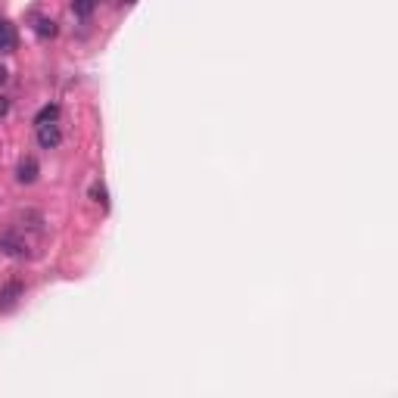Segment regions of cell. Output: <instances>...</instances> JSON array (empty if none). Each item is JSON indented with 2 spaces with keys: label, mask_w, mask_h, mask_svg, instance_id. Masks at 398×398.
Wrapping results in <instances>:
<instances>
[{
  "label": "cell",
  "mask_w": 398,
  "mask_h": 398,
  "mask_svg": "<svg viewBox=\"0 0 398 398\" xmlns=\"http://www.w3.org/2000/svg\"><path fill=\"white\" fill-rule=\"evenodd\" d=\"M0 252L10 258H25L32 256V243H28V236L19 227H10L0 234Z\"/></svg>",
  "instance_id": "cell-1"
},
{
  "label": "cell",
  "mask_w": 398,
  "mask_h": 398,
  "mask_svg": "<svg viewBox=\"0 0 398 398\" xmlns=\"http://www.w3.org/2000/svg\"><path fill=\"white\" fill-rule=\"evenodd\" d=\"M22 296H25L22 280H7V284L0 286V311H3V314H7V311H13L16 305L22 302Z\"/></svg>",
  "instance_id": "cell-2"
},
{
  "label": "cell",
  "mask_w": 398,
  "mask_h": 398,
  "mask_svg": "<svg viewBox=\"0 0 398 398\" xmlns=\"http://www.w3.org/2000/svg\"><path fill=\"white\" fill-rule=\"evenodd\" d=\"M62 140L60 128H56V122L50 125H38V143H41V149H56Z\"/></svg>",
  "instance_id": "cell-3"
},
{
  "label": "cell",
  "mask_w": 398,
  "mask_h": 398,
  "mask_svg": "<svg viewBox=\"0 0 398 398\" xmlns=\"http://www.w3.org/2000/svg\"><path fill=\"white\" fill-rule=\"evenodd\" d=\"M16 181L19 184H34L38 181V162H34V156H25L16 169Z\"/></svg>",
  "instance_id": "cell-4"
},
{
  "label": "cell",
  "mask_w": 398,
  "mask_h": 398,
  "mask_svg": "<svg viewBox=\"0 0 398 398\" xmlns=\"http://www.w3.org/2000/svg\"><path fill=\"white\" fill-rule=\"evenodd\" d=\"M34 34L38 38H56V22L53 19H47V16H34Z\"/></svg>",
  "instance_id": "cell-5"
},
{
  "label": "cell",
  "mask_w": 398,
  "mask_h": 398,
  "mask_svg": "<svg viewBox=\"0 0 398 398\" xmlns=\"http://www.w3.org/2000/svg\"><path fill=\"white\" fill-rule=\"evenodd\" d=\"M97 3H100V0H72V13L78 16V19H90Z\"/></svg>",
  "instance_id": "cell-6"
},
{
  "label": "cell",
  "mask_w": 398,
  "mask_h": 398,
  "mask_svg": "<svg viewBox=\"0 0 398 398\" xmlns=\"http://www.w3.org/2000/svg\"><path fill=\"white\" fill-rule=\"evenodd\" d=\"M16 38H13V28H10V22L0 19V53H7V50H13Z\"/></svg>",
  "instance_id": "cell-7"
},
{
  "label": "cell",
  "mask_w": 398,
  "mask_h": 398,
  "mask_svg": "<svg viewBox=\"0 0 398 398\" xmlns=\"http://www.w3.org/2000/svg\"><path fill=\"white\" fill-rule=\"evenodd\" d=\"M56 119H60V106L50 103V106H44L41 112L34 115V125H50V122H56Z\"/></svg>",
  "instance_id": "cell-8"
},
{
  "label": "cell",
  "mask_w": 398,
  "mask_h": 398,
  "mask_svg": "<svg viewBox=\"0 0 398 398\" xmlns=\"http://www.w3.org/2000/svg\"><path fill=\"white\" fill-rule=\"evenodd\" d=\"M90 196H94L97 203L103 206V209H109V199H106V187H103V184H94V187H90Z\"/></svg>",
  "instance_id": "cell-9"
},
{
  "label": "cell",
  "mask_w": 398,
  "mask_h": 398,
  "mask_svg": "<svg viewBox=\"0 0 398 398\" xmlns=\"http://www.w3.org/2000/svg\"><path fill=\"white\" fill-rule=\"evenodd\" d=\"M7 112H10V100L7 97H0V119H7Z\"/></svg>",
  "instance_id": "cell-10"
},
{
  "label": "cell",
  "mask_w": 398,
  "mask_h": 398,
  "mask_svg": "<svg viewBox=\"0 0 398 398\" xmlns=\"http://www.w3.org/2000/svg\"><path fill=\"white\" fill-rule=\"evenodd\" d=\"M7 82V69H0V84Z\"/></svg>",
  "instance_id": "cell-11"
},
{
  "label": "cell",
  "mask_w": 398,
  "mask_h": 398,
  "mask_svg": "<svg viewBox=\"0 0 398 398\" xmlns=\"http://www.w3.org/2000/svg\"><path fill=\"white\" fill-rule=\"evenodd\" d=\"M125 3H128V7H131V3H137V0H125Z\"/></svg>",
  "instance_id": "cell-12"
}]
</instances>
